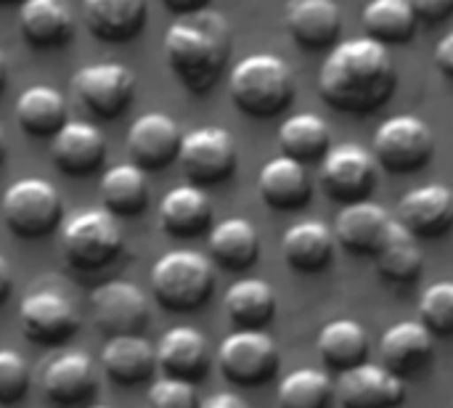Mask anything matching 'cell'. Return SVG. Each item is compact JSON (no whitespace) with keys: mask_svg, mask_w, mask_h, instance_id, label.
Returning a JSON list of instances; mask_svg holds the SVG:
<instances>
[{"mask_svg":"<svg viewBox=\"0 0 453 408\" xmlns=\"http://www.w3.org/2000/svg\"><path fill=\"white\" fill-rule=\"evenodd\" d=\"M210 343L194 327H173L157 345V366L170 380L199 385L210 374Z\"/></svg>","mask_w":453,"mask_h":408,"instance_id":"obj_20","label":"cell"},{"mask_svg":"<svg viewBox=\"0 0 453 408\" xmlns=\"http://www.w3.org/2000/svg\"><path fill=\"white\" fill-rule=\"evenodd\" d=\"M279 149L284 157L308 165L324 162V157L334 149L332 130L324 117L316 112H300L281 122L279 127Z\"/></svg>","mask_w":453,"mask_h":408,"instance_id":"obj_32","label":"cell"},{"mask_svg":"<svg viewBox=\"0 0 453 408\" xmlns=\"http://www.w3.org/2000/svg\"><path fill=\"white\" fill-rule=\"evenodd\" d=\"M183 133L170 114H141L127 130V157L143 173H159L178 162Z\"/></svg>","mask_w":453,"mask_h":408,"instance_id":"obj_14","label":"cell"},{"mask_svg":"<svg viewBox=\"0 0 453 408\" xmlns=\"http://www.w3.org/2000/svg\"><path fill=\"white\" fill-rule=\"evenodd\" d=\"M11 289H13V271H11V266H8V260L0 255V305L8 300V295H11Z\"/></svg>","mask_w":453,"mask_h":408,"instance_id":"obj_45","label":"cell"},{"mask_svg":"<svg viewBox=\"0 0 453 408\" xmlns=\"http://www.w3.org/2000/svg\"><path fill=\"white\" fill-rule=\"evenodd\" d=\"M19 321L24 337L42 348L66 345L80 329L77 308L58 292H32L29 297H24Z\"/></svg>","mask_w":453,"mask_h":408,"instance_id":"obj_13","label":"cell"},{"mask_svg":"<svg viewBox=\"0 0 453 408\" xmlns=\"http://www.w3.org/2000/svg\"><path fill=\"white\" fill-rule=\"evenodd\" d=\"M85 408H109V406H85Z\"/></svg>","mask_w":453,"mask_h":408,"instance_id":"obj_49","label":"cell"},{"mask_svg":"<svg viewBox=\"0 0 453 408\" xmlns=\"http://www.w3.org/2000/svg\"><path fill=\"white\" fill-rule=\"evenodd\" d=\"M159 226L173 239H196L207 234L212 223V202L199 186H178L159 202Z\"/></svg>","mask_w":453,"mask_h":408,"instance_id":"obj_25","label":"cell"},{"mask_svg":"<svg viewBox=\"0 0 453 408\" xmlns=\"http://www.w3.org/2000/svg\"><path fill=\"white\" fill-rule=\"evenodd\" d=\"M228 93L244 117L273 119L295 101L292 66L273 53H252L231 69Z\"/></svg>","mask_w":453,"mask_h":408,"instance_id":"obj_3","label":"cell"},{"mask_svg":"<svg viewBox=\"0 0 453 408\" xmlns=\"http://www.w3.org/2000/svg\"><path fill=\"white\" fill-rule=\"evenodd\" d=\"M372 154L382 170L393 175H411L433 162L435 133L414 114H395L377 127Z\"/></svg>","mask_w":453,"mask_h":408,"instance_id":"obj_6","label":"cell"},{"mask_svg":"<svg viewBox=\"0 0 453 408\" xmlns=\"http://www.w3.org/2000/svg\"><path fill=\"white\" fill-rule=\"evenodd\" d=\"M419 21L427 24H441L453 16V0H409Z\"/></svg>","mask_w":453,"mask_h":408,"instance_id":"obj_41","label":"cell"},{"mask_svg":"<svg viewBox=\"0 0 453 408\" xmlns=\"http://www.w3.org/2000/svg\"><path fill=\"white\" fill-rule=\"evenodd\" d=\"M72 90L88 114L109 122L130 109L135 96V74L125 64H88L74 72Z\"/></svg>","mask_w":453,"mask_h":408,"instance_id":"obj_10","label":"cell"},{"mask_svg":"<svg viewBox=\"0 0 453 408\" xmlns=\"http://www.w3.org/2000/svg\"><path fill=\"white\" fill-rule=\"evenodd\" d=\"M61 247L74 271H101L122 255L125 239L111 212L85 210L64 226Z\"/></svg>","mask_w":453,"mask_h":408,"instance_id":"obj_7","label":"cell"},{"mask_svg":"<svg viewBox=\"0 0 453 408\" xmlns=\"http://www.w3.org/2000/svg\"><path fill=\"white\" fill-rule=\"evenodd\" d=\"M395 220L417 239H443L453 231V191L443 183L411 189L401 196Z\"/></svg>","mask_w":453,"mask_h":408,"instance_id":"obj_17","label":"cell"},{"mask_svg":"<svg viewBox=\"0 0 453 408\" xmlns=\"http://www.w3.org/2000/svg\"><path fill=\"white\" fill-rule=\"evenodd\" d=\"M162 48L175 80L188 93L204 96L223 77L234 37L226 16L204 8L191 16H178L167 27Z\"/></svg>","mask_w":453,"mask_h":408,"instance_id":"obj_2","label":"cell"},{"mask_svg":"<svg viewBox=\"0 0 453 408\" xmlns=\"http://www.w3.org/2000/svg\"><path fill=\"white\" fill-rule=\"evenodd\" d=\"M178 162L191 186L212 189L234 178L239 165V149L226 127L207 125L183 135Z\"/></svg>","mask_w":453,"mask_h":408,"instance_id":"obj_8","label":"cell"},{"mask_svg":"<svg viewBox=\"0 0 453 408\" xmlns=\"http://www.w3.org/2000/svg\"><path fill=\"white\" fill-rule=\"evenodd\" d=\"M88 32L104 42L135 40L149 19V0H82Z\"/></svg>","mask_w":453,"mask_h":408,"instance_id":"obj_24","label":"cell"},{"mask_svg":"<svg viewBox=\"0 0 453 408\" xmlns=\"http://www.w3.org/2000/svg\"><path fill=\"white\" fill-rule=\"evenodd\" d=\"M212 0H162V5L175 13V16H191V13H199L204 8H210Z\"/></svg>","mask_w":453,"mask_h":408,"instance_id":"obj_43","label":"cell"},{"mask_svg":"<svg viewBox=\"0 0 453 408\" xmlns=\"http://www.w3.org/2000/svg\"><path fill=\"white\" fill-rule=\"evenodd\" d=\"M284 27L303 50H326L342 35V11L334 0H289Z\"/></svg>","mask_w":453,"mask_h":408,"instance_id":"obj_21","label":"cell"},{"mask_svg":"<svg viewBox=\"0 0 453 408\" xmlns=\"http://www.w3.org/2000/svg\"><path fill=\"white\" fill-rule=\"evenodd\" d=\"M16 122L32 138H53L66 122V101L50 85H32L16 101Z\"/></svg>","mask_w":453,"mask_h":408,"instance_id":"obj_33","label":"cell"},{"mask_svg":"<svg viewBox=\"0 0 453 408\" xmlns=\"http://www.w3.org/2000/svg\"><path fill=\"white\" fill-rule=\"evenodd\" d=\"M207 250L215 268L242 273L260 260V234L247 218H226L210 228Z\"/></svg>","mask_w":453,"mask_h":408,"instance_id":"obj_27","label":"cell"},{"mask_svg":"<svg viewBox=\"0 0 453 408\" xmlns=\"http://www.w3.org/2000/svg\"><path fill=\"white\" fill-rule=\"evenodd\" d=\"M419 324L433 337H453V281H435L419 300Z\"/></svg>","mask_w":453,"mask_h":408,"instance_id":"obj_38","label":"cell"},{"mask_svg":"<svg viewBox=\"0 0 453 408\" xmlns=\"http://www.w3.org/2000/svg\"><path fill=\"white\" fill-rule=\"evenodd\" d=\"M334 250H337V242H334L332 226L321 220H303L292 226L281 239L284 263L295 273H305V276H316L326 271L334 260Z\"/></svg>","mask_w":453,"mask_h":408,"instance_id":"obj_28","label":"cell"},{"mask_svg":"<svg viewBox=\"0 0 453 408\" xmlns=\"http://www.w3.org/2000/svg\"><path fill=\"white\" fill-rule=\"evenodd\" d=\"M5 82H8V64H5V56L0 50V90L5 88Z\"/></svg>","mask_w":453,"mask_h":408,"instance_id":"obj_46","label":"cell"},{"mask_svg":"<svg viewBox=\"0 0 453 408\" xmlns=\"http://www.w3.org/2000/svg\"><path fill=\"white\" fill-rule=\"evenodd\" d=\"M435 66L441 74H446L449 80H453V32H449L438 48H435Z\"/></svg>","mask_w":453,"mask_h":408,"instance_id":"obj_42","label":"cell"},{"mask_svg":"<svg viewBox=\"0 0 453 408\" xmlns=\"http://www.w3.org/2000/svg\"><path fill=\"white\" fill-rule=\"evenodd\" d=\"M19 32L37 50H53L72 40L74 16L64 0H24L19 5Z\"/></svg>","mask_w":453,"mask_h":408,"instance_id":"obj_29","label":"cell"},{"mask_svg":"<svg viewBox=\"0 0 453 408\" xmlns=\"http://www.w3.org/2000/svg\"><path fill=\"white\" fill-rule=\"evenodd\" d=\"M276 308V292L263 279H242L223 297V311L236 332H263L273 321Z\"/></svg>","mask_w":453,"mask_h":408,"instance_id":"obj_31","label":"cell"},{"mask_svg":"<svg viewBox=\"0 0 453 408\" xmlns=\"http://www.w3.org/2000/svg\"><path fill=\"white\" fill-rule=\"evenodd\" d=\"M417 13L409 0H369L361 8V27L366 37L380 45H406L417 35Z\"/></svg>","mask_w":453,"mask_h":408,"instance_id":"obj_35","label":"cell"},{"mask_svg":"<svg viewBox=\"0 0 453 408\" xmlns=\"http://www.w3.org/2000/svg\"><path fill=\"white\" fill-rule=\"evenodd\" d=\"M90 316L101 335L109 337H127L141 335L151 324V308L146 295L138 284L114 279L90 295Z\"/></svg>","mask_w":453,"mask_h":408,"instance_id":"obj_11","label":"cell"},{"mask_svg":"<svg viewBox=\"0 0 453 408\" xmlns=\"http://www.w3.org/2000/svg\"><path fill=\"white\" fill-rule=\"evenodd\" d=\"M3 159H5V133L0 127V165H3Z\"/></svg>","mask_w":453,"mask_h":408,"instance_id":"obj_47","label":"cell"},{"mask_svg":"<svg viewBox=\"0 0 453 408\" xmlns=\"http://www.w3.org/2000/svg\"><path fill=\"white\" fill-rule=\"evenodd\" d=\"M257 194L276 212H297L311 204L313 181L303 162L279 154L257 173Z\"/></svg>","mask_w":453,"mask_h":408,"instance_id":"obj_22","label":"cell"},{"mask_svg":"<svg viewBox=\"0 0 453 408\" xmlns=\"http://www.w3.org/2000/svg\"><path fill=\"white\" fill-rule=\"evenodd\" d=\"M98 390V372L85 353H58L42 369V393L56 408L88 406Z\"/></svg>","mask_w":453,"mask_h":408,"instance_id":"obj_16","label":"cell"},{"mask_svg":"<svg viewBox=\"0 0 453 408\" xmlns=\"http://www.w3.org/2000/svg\"><path fill=\"white\" fill-rule=\"evenodd\" d=\"M316 350H319V358H321L326 372L345 374V372L369 361L372 343H369L366 329L358 321L334 319L319 332Z\"/></svg>","mask_w":453,"mask_h":408,"instance_id":"obj_30","label":"cell"},{"mask_svg":"<svg viewBox=\"0 0 453 408\" xmlns=\"http://www.w3.org/2000/svg\"><path fill=\"white\" fill-rule=\"evenodd\" d=\"M29 390V366L27 361L3 348L0 350V406H16Z\"/></svg>","mask_w":453,"mask_h":408,"instance_id":"obj_39","label":"cell"},{"mask_svg":"<svg viewBox=\"0 0 453 408\" xmlns=\"http://www.w3.org/2000/svg\"><path fill=\"white\" fill-rule=\"evenodd\" d=\"M101 366L109 382L119 388H138L146 385L157 366V348L141 335L127 337H109L101 350Z\"/></svg>","mask_w":453,"mask_h":408,"instance_id":"obj_26","label":"cell"},{"mask_svg":"<svg viewBox=\"0 0 453 408\" xmlns=\"http://www.w3.org/2000/svg\"><path fill=\"white\" fill-rule=\"evenodd\" d=\"M377 271L390 284H414L422 276L425 255L419 250V239L411 236L398 220H393V228L374 255Z\"/></svg>","mask_w":453,"mask_h":408,"instance_id":"obj_36","label":"cell"},{"mask_svg":"<svg viewBox=\"0 0 453 408\" xmlns=\"http://www.w3.org/2000/svg\"><path fill=\"white\" fill-rule=\"evenodd\" d=\"M24 0H0V8H8V5H21Z\"/></svg>","mask_w":453,"mask_h":408,"instance_id":"obj_48","label":"cell"},{"mask_svg":"<svg viewBox=\"0 0 453 408\" xmlns=\"http://www.w3.org/2000/svg\"><path fill=\"white\" fill-rule=\"evenodd\" d=\"M202 408H250V404L236 393H215L202 404Z\"/></svg>","mask_w":453,"mask_h":408,"instance_id":"obj_44","label":"cell"},{"mask_svg":"<svg viewBox=\"0 0 453 408\" xmlns=\"http://www.w3.org/2000/svg\"><path fill=\"white\" fill-rule=\"evenodd\" d=\"M98 194H101L104 210L111 212L114 218H135L149 207V199H151L146 173L133 162L109 167L101 178Z\"/></svg>","mask_w":453,"mask_h":408,"instance_id":"obj_34","label":"cell"},{"mask_svg":"<svg viewBox=\"0 0 453 408\" xmlns=\"http://www.w3.org/2000/svg\"><path fill=\"white\" fill-rule=\"evenodd\" d=\"M435 358V337L419 321H398L380 340V364L403 382L422 377Z\"/></svg>","mask_w":453,"mask_h":408,"instance_id":"obj_15","label":"cell"},{"mask_svg":"<svg viewBox=\"0 0 453 408\" xmlns=\"http://www.w3.org/2000/svg\"><path fill=\"white\" fill-rule=\"evenodd\" d=\"M398 88V72L385 45L372 37L337 42L321 64L319 96L342 114H374Z\"/></svg>","mask_w":453,"mask_h":408,"instance_id":"obj_1","label":"cell"},{"mask_svg":"<svg viewBox=\"0 0 453 408\" xmlns=\"http://www.w3.org/2000/svg\"><path fill=\"white\" fill-rule=\"evenodd\" d=\"M61 194L45 178H21L3 194V220L19 239H45L61 226Z\"/></svg>","mask_w":453,"mask_h":408,"instance_id":"obj_5","label":"cell"},{"mask_svg":"<svg viewBox=\"0 0 453 408\" xmlns=\"http://www.w3.org/2000/svg\"><path fill=\"white\" fill-rule=\"evenodd\" d=\"M276 401L279 408H332L337 388L321 369H295L281 380Z\"/></svg>","mask_w":453,"mask_h":408,"instance_id":"obj_37","label":"cell"},{"mask_svg":"<svg viewBox=\"0 0 453 408\" xmlns=\"http://www.w3.org/2000/svg\"><path fill=\"white\" fill-rule=\"evenodd\" d=\"M149 406L151 408H202L196 385L183 380H159L149 390Z\"/></svg>","mask_w":453,"mask_h":408,"instance_id":"obj_40","label":"cell"},{"mask_svg":"<svg viewBox=\"0 0 453 408\" xmlns=\"http://www.w3.org/2000/svg\"><path fill=\"white\" fill-rule=\"evenodd\" d=\"M393 220L395 218H390L385 207L366 199V202L345 204L332 223V234H334L337 247H342L348 255L374 258L380 247L385 244L393 228Z\"/></svg>","mask_w":453,"mask_h":408,"instance_id":"obj_18","label":"cell"},{"mask_svg":"<svg viewBox=\"0 0 453 408\" xmlns=\"http://www.w3.org/2000/svg\"><path fill=\"white\" fill-rule=\"evenodd\" d=\"M321 186L332 202L356 204L366 202L377 186V159L358 143L334 146L321 162Z\"/></svg>","mask_w":453,"mask_h":408,"instance_id":"obj_12","label":"cell"},{"mask_svg":"<svg viewBox=\"0 0 453 408\" xmlns=\"http://www.w3.org/2000/svg\"><path fill=\"white\" fill-rule=\"evenodd\" d=\"M342 408H398L406 401V382L382 364H361L334 382Z\"/></svg>","mask_w":453,"mask_h":408,"instance_id":"obj_19","label":"cell"},{"mask_svg":"<svg viewBox=\"0 0 453 408\" xmlns=\"http://www.w3.org/2000/svg\"><path fill=\"white\" fill-rule=\"evenodd\" d=\"M50 157L69 178H88L106 162V141L90 122H66L50 138Z\"/></svg>","mask_w":453,"mask_h":408,"instance_id":"obj_23","label":"cell"},{"mask_svg":"<svg viewBox=\"0 0 453 408\" xmlns=\"http://www.w3.org/2000/svg\"><path fill=\"white\" fill-rule=\"evenodd\" d=\"M279 366V348L265 332H234L218 348V369L236 388L268 385Z\"/></svg>","mask_w":453,"mask_h":408,"instance_id":"obj_9","label":"cell"},{"mask_svg":"<svg viewBox=\"0 0 453 408\" xmlns=\"http://www.w3.org/2000/svg\"><path fill=\"white\" fill-rule=\"evenodd\" d=\"M215 292V266L207 255L175 250L151 268V295L167 313H196Z\"/></svg>","mask_w":453,"mask_h":408,"instance_id":"obj_4","label":"cell"}]
</instances>
